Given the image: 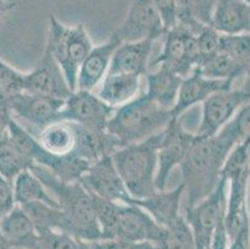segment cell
<instances>
[{"mask_svg": "<svg viewBox=\"0 0 250 249\" xmlns=\"http://www.w3.org/2000/svg\"><path fill=\"white\" fill-rule=\"evenodd\" d=\"M235 145H238V140L229 123L214 136L195 134L187 156L179 166L184 193L187 195L184 208L197 204L214 191L220 181L227 157Z\"/></svg>", "mask_w": 250, "mask_h": 249, "instance_id": "cell-1", "label": "cell"}, {"mask_svg": "<svg viewBox=\"0 0 250 249\" xmlns=\"http://www.w3.org/2000/svg\"><path fill=\"white\" fill-rule=\"evenodd\" d=\"M30 171L40 178L59 203L60 209L66 216L71 236L87 243L102 239L92 196L80 181L63 182L40 166H34Z\"/></svg>", "mask_w": 250, "mask_h": 249, "instance_id": "cell-2", "label": "cell"}, {"mask_svg": "<svg viewBox=\"0 0 250 249\" xmlns=\"http://www.w3.org/2000/svg\"><path fill=\"white\" fill-rule=\"evenodd\" d=\"M172 120L170 110L163 109L142 93L115 110L107 123V131L124 147L160 134Z\"/></svg>", "mask_w": 250, "mask_h": 249, "instance_id": "cell-3", "label": "cell"}, {"mask_svg": "<svg viewBox=\"0 0 250 249\" xmlns=\"http://www.w3.org/2000/svg\"><path fill=\"white\" fill-rule=\"evenodd\" d=\"M162 131L147 140L117 148L112 152L113 163L132 198H146L156 193L157 154Z\"/></svg>", "mask_w": 250, "mask_h": 249, "instance_id": "cell-4", "label": "cell"}, {"mask_svg": "<svg viewBox=\"0 0 250 249\" xmlns=\"http://www.w3.org/2000/svg\"><path fill=\"white\" fill-rule=\"evenodd\" d=\"M227 181L220 177L214 191L192 207L184 208V219L194 237L195 249H210V239L219 218L226 212Z\"/></svg>", "mask_w": 250, "mask_h": 249, "instance_id": "cell-5", "label": "cell"}, {"mask_svg": "<svg viewBox=\"0 0 250 249\" xmlns=\"http://www.w3.org/2000/svg\"><path fill=\"white\" fill-rule=\"evenodd\" d=\"M161 54L152 61V65L163 66L181 77H187L197 68L195 34L188 27L177 24L165 31Z\"/></svg>", "mask_w": 250, "mask_h": 249, "instance_id": "cell-6", "label": "cell"}, {"mask_svg": "<svg viewBox=\"0 0 250 249\" xmlns=\"http://www.w3.org/2000/svg\"><path fill=\"white\" fill-rule=\"evenodd\" d=\"M194 138L195 134L186 130L181 118H173L163 130L157 154V191H165L170 173L184 161Z\"/></svg>", "mask_w": 250, "mask_h": 249, "instance_id": "cell-7", "label": "cell"}, {"mask_svg": "<svg viewBox=\"0 0 250 249\" xmlns=\"http://www.w3.org/2000/svg\"><path fill=\"white\" fill-rule=\"evenodd\" d=\"M115 110L92 91L75 90L65 100L59 120L70 121L90 130L106 131Z\"/></svg>", "mask_w": 250, "mask_h": 249, "instance_id": "cell-8", "label": "cell"}, {"mask_svg": "<svg viewBox=\"0 0 250 249\" xmlns=\"http://www.w3.org/2000/svg\"><path fill=\"white\" fill-rule=\"evenodd\" d=\"M248 102H250V95L242 89L213 93L202 104L201 123L195 134L206 137L214 136Z\"/></svg>", "mask_w": 250, "mask_h": 249, "instance_id": "cell-9", "label": "cell"}, {"mask_svg": "<svg viewBox=\"0 0 250 249\" xmlns=\"http://www.w3.org/2000/svg\"><path fill=\"white\" fill-rule=\"evenodd\" d=\"M24 92L66 100L71 95L67 80L61 66L44 50L42 59L30 72H25Z\"/></svg>", "mask_w": 250, "mask_h": 249, "instance_id": "cell-10", "label": "cell"}, {"mask_svg": "<svg viewBox=\"0 0 250 249\" xmlns=\"http://www.w3.org/2000/svg\"><path fill=\"white\" fill-rule=\"evenodd\" d=\"M80 182L90 193L104 200L126 203L131 197L116 170L111 155L92 162Z\"/></svg>", "mask_w": 250, "mask_h": 249, "instance_id": "cell-11", "label": "cell"}, {"mask_svg": "<svg viewBox=\"0 0 250 249\" xmlns=\"http://www.w3.org/2000/svg\"><path fill=\"white\" fill-rule=\"evenodd\" d=\"M165 34L161 18L152 0H133L122 25L113 35L122 43L138 41L147 38L160 39Z\"/></svg>", "mask_w": 250, "mask_h": 249, "instance_id": "cell-12", "label": "cell"}, {"mask_svg": "<svg viewBox=\"0 0 250 249\" xmlns=\"http://www.w3.org/2000/svg\"><path fill=\"white\" fill-rule=\"evenodd\" d=\"M163 232L165 227L158 225L146 211L135 204L121 203L115 239L125 243L142 241L158 243Z\"/></svg>", "mask_w": 250, "mask_h": 249, "instance_id": "cell-13", "label": "cell"}, {"mask_svg": "<svg viewBox=\"0 0 250 249\" xmlns=\"http://www.w3.org/2000/svg\"><path fill=\"white\" fill-rule=\"evenodd\" d=\"M63 105L65 100L62 99L28 92H22L9 99L11 115L18 116L40 129L59 120Z\"/></svg>", "mask_w": 250, "mask_h": 249, "instance_id": "cell-14", "label": "cell"}, {"mask_svg": "<svg viewBox=\"0 0 250 249\" xmlns=\"http://www.w3.org/2000/svg\"><path fill=\"white\" fill-rule=\"evenodd\" d=\"M230 89H233V82L208 79L199 72L198 68H194L182 81L176 105L170 111L172 116L173 118H179L182 113L195 105L203 104L213 93Z\"/></svg>", "mask_w": 250, "mask_h": 249, "instance_id": "cell-15", "label": "cell"}, {"mask_svg": "<svg viewBox=\"0 0 250 249\" xmlns=\"http://www.w3.org/2000/svg\"><path fill=\"white\" fill-rule=\"evenodd\" d=\"M121 43L122 41L112 34L107 41L94 46L79 68L76 90L94 91V89L101 84L110 70L113 54Z\"/></svg>", "mask_w": 250, "mask_h": 249, "instance_id": "cell-16", "label": "cell"}, {"mask_svg": "<svg viewBox=\"0 0 250 249\" xmlns=\"http://www.w3.org/2000/svg\"><path fill=\"white\" fill-rule=\"evenodd\" d=\"M157 40L156 38H147L121 43L113 54L107 74L146 75L152 49Z\"/></svg>", "mask_w": 250, "mask_h": 249, "instance_id": "cell-17", "label": "cell"}, {"mask_svg": "<svg viewBox=\"0 0 250 249\" xmlns=\"http://www.w3.org/2000/svg\"><path fill=\"white\" fill-rule=\"evenodd\" d=\"M184 195L183 183L170 191H157L146 198H132L127 200V204H135L146 211L157 223L162 227L169 225L182 216L181 201Z\"/></svg>", "mask_w": 250, "mask_h": 249, "instance_id": "cell-18", "label": "cell"}, {"mask_svg": "<svg viewBox=\"0 0 250 249\" xmlns=\"http://www.w3.org/2000/svg\"><path fill=\"white\" fill-rule=\"evenodd\" d=\"M0 230L14 249H40L35 226L21 205L15 204L0 218Z\"/></svg>", "mask_w": 250, "mask_h": 249, "instance_id": "cell-19", "label": "cell"}, {"mask_svg": "<svg viewBox=\"0 0 250 249\" xmlns=\"http://www.w3.org/2000/svg\"><path fill=\"white\" fill-rule=\"evenodd\" d=\"M210 26L220 34L250 33V6L245 0H218Z\"/></svg>", "mask_w": 250, "mask_h": 249, "instance_id": "cell-20", "label": "cell"}, {"mask_svg": "<svg viewBox=\"0 0 250 249\" xmlns=\"http://www.w3.org/2000/svg\"><path fill=\"white\" fill-rule=\"evenodd\" d=\"M96 95L111 107H120L137 97L141 76L132 74H107L100 84Z\"/></svg>", "mask_w": 250, "mask_h": 249, "instance_id": "cell-21", "label": "cell"}, {"mask_svg": "<svg viewBox=\"0 0 250 249\" xmlns=\"http://www.w3.org/2000/svg\"><path fill=\"white\" fill-rule=\"evenodd\" d=\"M147 91L149 99L166 110L173 109L178 97L183 77L163 66H157L153 72L146 74Z\"/></svg>", "mask_w": 250, "mask_h": 249, "instance_id": "cell-22", "label": "cell"}, {"mask_svg": "<svg viewBox=\"0 0 250 249\" xmlns=\"http://www.w3.org/2000/svg\"><path fill=\"white\" fill-rule=\"evenodd\" d=\"M38 141L44 150L52 155H74L76 147V125L70 121H54L40 129Z\"/></svg>", "mask_w": 250, "mask_h": 249, "instance_id": "cell-23", "label": "cell"}, {"mask_svg": "<svg viewBox=\"0 0 250 249\" xmlns=\"http://www.w3.org/2000/svg\"><path fill=\"white\" fill-rule=\"evenodd\" d=\"M92 49H94V44L91 41L85 25L77 24L75 26H69L67 68L66 71H65V77H66L67 84L72 91L76 90V79L79 68Z\"/></svg>", "mask_w": 250, "mask_h": 249, "instance_id": "cell-24", "label": "cell"}, {"mask_svg": "<svg viewBox=\"0 0 250 249\" xmlns=\"http://www.w3.org/2000/svg\"><path fill=\"white\" fill-rule=\"evenodd\" d=\"M13 193H14L15 204L22 205L26 203L42 202L60 208V205L55 198L52 197L49 189L30 170L22 171L15 177L13 181Z\"/></svg>", "mask_w": 250, "mask_h": 249, "instance_id": "cell-25", "label": "cell"}, {"mask_svg": "<svg viewBox=\"0 0 250 249\" xmlns=\"http://www.w3.org/2000/svg\"><path fill=\"white\" fill-rule=\"evenodd\" d=\"M218 0H176L177 24L198 34L204 25H210Z\"/></svg>", "mask_w": 250, "mask_h": 249, "instance_id": "cell-26", "label": "cell"}, {"mask_svg": "<svg viewBox=\"0 0 250 249\" xmlns=\"http://www.w3.org/2000/svg\"><path fill=\"white\" fill-rule=\"evenodd\" d=\"M22 209L26 212L33 225L35 226L36 232L42 233L44 230H62L70 233L69 222L66 216L58 207L45 204L42 202L26 203L21 205Z\"/></svg>", "mask_w": 250, "mask_h": 249, "instance_id": "cell-27", "label": "cell"}, {"mask_svg": "<svg viewBox=\"0 0 250 249\" xmlns=\"http://www.w3.org/2000/svg\"><path fill=\"white\" fill-rule=\"evenodd\" d=\"M34 164L26 155L13 142L8 132L0 138V175L13 182L22 171L31 170Z\"/></svg>", "mask_w": 250, "mask_h": 249, "instance_id": "cell-28", "label": "cell"}, {"mask_svg": "<svg viewBox=\"0 0 250 249\" xmlns=\"http://www.w3.org/2000/svg\"><path fill=\"white\" fill-rule=\"evenodd\" d=\"M199 72L203 76L213 80H224V81L233 82L235 80L244 76L247 66L240 65L233 59L229 58L228 55L218 52L213 58L198 68Z\"/></svg>", "mask_w": 250, "mask_h": 249, "instance_id": "cell-29", "label": "cell"}, {"mask_svg": "<svg viewBox=\"0 0 250 249\" xmlns=\"http://www.w3.org/2000/svg\"><path fill=\"white\" fill-rule=\"evenodd\" d=\"M156 244L158 249H195L192 229L183 214L165 228L162 238Z\"/></svg>", "mask_w": 250, "mask_h": 249, "instance_id": "cell-30", "label": "cell"}, {"mask_svg": "<svg viewBox=\"0 0 250 249\" xmlns=\"http://www.w3.org/2000/svg\"><path fill=\"white\" fill-rule=\"evenodd\" d=\"M91 196H92V201H94L95 213H96L97 223H99L100 229H101L102 239H115L121 202L104 200V198L92 195V193H91Z\"/></svg>", "mask_w": 250, "mask_h": 249, "instance_id": "cell-31", "label": "cell"}, {"mask_svg": "<svg viewBox=\"0 0 250 249\" xmlns=\"http://www.w3.org/2000/svg\"><path fill=\"white\" fill-rule=\"evenodd\" d=\"M219 52L248 68L250 63V33L220 34Z\"/></svg>", "mask_w": 250, "mask_h": 249, "instance_id": "cell-32", "label": "cell"}, {"mask_svg": "<svg viewBox=\"0 0 250 249\" xmlns=\"http://www.w3.org/2000/svg\"><path fill=\"white\" fill-rule=\"evenodd\" d=\"M220 33H218L210 25H204L198 34H195V46H197V68L203 65L206 61L219 52Z\"/></svg>", "mask_w": 250, "mask_h": 249, "instance_id": "cell-33", "label": "cell"}, {"mask_svg": "<svg viewBox=\"0 0 250 249\" xmlns=\"http://www.w3.org/2000/svg\"><path fill=\"white\" fill-rule=\"evenodd\" d=\"M25 72L19 71L0 58V88L8 99L24 92Z\"/></svg>", "mask_w": 250, "mask_h": 249, "instance_id": "cell-34", "label": "cell"}, {"mask_svg": "<svg viewBox=\"0 0 250 249\" xmlns=\"http://www.w3.org/2000/svg\"><path fill=\"white\" fill-rule=\"evenodd\" d=\"M40 249H80L81 241L62 230H44L39 233Z\"/></svg>", "mask_w": 250, "mask_h": 249, "instance_id": "cell-35", "label": "cell"}, {"mask_svg": "<svg viewBox=\"0 0 250 249\" xmlns=\"http://www.w3.org/2000/svg\"><path fill=\"white\" fill-rule=\"evenodd\" d=\"M229 126L236 136L238 143L250 137V102L245 104L239 109L236 115L229 121Z\"/></svg>", "mask_w": 250, "mask_h": 249, "instance_id": "cell-36", "label": "cell"}, {"mask_svg": "<svg viewBox=\"0 0 250 249\" xmlns=\"http://www.w3.org/2000/svg\"><path fill=\"white\" fill-rule=\"evenodd\" d=\"M157 13L160 15L165 31L177 25L176 0H152Z\"/></svg>", "mask_w": 250, "mask_h": 249, "instance_id": "cell-37", "label": "cell"}, {"mask_svg": "<svg viewBox=\"0 0 250 249\" xmlns=\"http://www.w3.org/2000/svg\"><path fill=\"white\" fill-rule=\"evenodd\" d=\"M15 205L13 182L8 181L0 175V218L5 216Z\"/></svg>", "mask_w": 250, "mask_h": 249, "instance_id": "cell-38", "label": "cell"}, {"mask_svg": "<svg viewBox=\"0 0 250 249\" xmlns=\"http://www.w3.org/2000/svg\"><path fill=\"white\" fill-rule=\"evenodd\" d=\"M228 249H250V223H247L229 242Z\"/></svg>", "mask_w": 250, "mask_h": 249, "instance_id": "cell-39", "label": "cell"}, {"mask_svg": "<svg viewBox=\"0 0 250 249\" xmlns=\"http://www.w3.org/2000/svg\"><path fill=\"white\" fill-rule=\"evenodd\" d=\"M91 249H127V243L118 239H100L88 243Z\"/></svg>", "mask_w": 250, "mask_h": 249, "instance_id": "cell-40", "label": "cell"}, {"mask_svg": "<svg viewBox=\"0 0 250 249\" xmlns=\"http://www.w3.org/2000/svg\"><path fill=\"white\" fill-rule=\"evenodd\" d=\"M13 118L9 106H0V138L8 132L9 122Z\"/></svg>", "mask_w": 250, "mask_h": 249, "instance_id": "cell-41", "label": "cell"}, {"mask_svg": "<svg viewBox=\"0 0 250 249\" xmlns=\"http://www.w3.org/2000/svg\"><path fill=\"white\" fill-rule=\"evenodd\" d=\"M127 249H158L154 242L142 241V242H133V243H127Z\"/></svg>", "mask_w": 250, "mask_h": 249, "instance_id": "cell-42", "label": "cell"}, {"mask_svg": "<svg viewBox=\"0 0 250 249\" xmlns=\"http://www.w3.org/2000/svg\"><path fill=\"white\" fill-rule=\"evenodd\" d=\"M18 4L14 1H8V0H0V20L1 18L5 17L9 11H11L13 9L17 8Z\"/></svg>", "mask_w": 250, "mask_h": 249, "instance_id": "cell-43", "label": "cell"}, {"mask_svg": "<svg viewBox=\"0 0 250 249\" xmlns=\"http://www.w3.org/2000/svg\"><path fill=\"white\" fill-rule=\"evenodd\" d=\"M243 77H244V81H243V85L240 89L250 95V63H249V65H248L247 70H245V74Z\"/></svg>", "mask_w": 250, "mask_h": 249, "instance_id": "cell-44", "label": "cell"}, {"mask_svg": "<svg viewBox=\"0 0 250 249\" xmlns=\"http://www.w3.org/2000/svg\"><path fill=\"white\" fill-rule=\"evenodd\" d=\"M0 249H14L13 247L9 244V242L6 241V238L4 237V234L0 230Z\"/></svg>", "mask_w": 250, "mask_h": 249, "instance_id": "cell-45", "label": "cell"}, {"mask_svg": "<svg viewBox=\"0 0 250 249\" xmlns=\"http://www.w3.org/2000/svg\"><path fill=\"white\" fill-rule=\"evenodd\" d=\"M0 106H9L8 96L4 93V91L0 88Z\"/></svg>", "mask_w": 250, "mask_h": 249, "instance_id": "cell-46", "label": "cell"}, {"mask_svg": "<svg viewBox=\"0 0 250 249\" xmlns=\"http://www.w3.org/2000/svg\"><path fill=\"white\" fill-rule=\"evenodd\" d=\"M80 249H91V248H90V246H88L87 242L81 241V247H80Z\"/></svg>", "mask_w": 250, "mask_h": 249, "instance_id": "cell-47", "label": "cell"}, {"mask_svg": "<svg viewBox=\"0 0 250 249\" xmlns=\"http://www.w3.org/2000/svg\"><path fill=\"white\" fill-rule=\"evenodd\" d=\"M245 3H247V4H248V5H249V6H250V0H245Z\"/></svg>", "mask_w": 250, "mask_h": 249, "instance_id": "cell-48", "label": "cell"}]
</instances>
